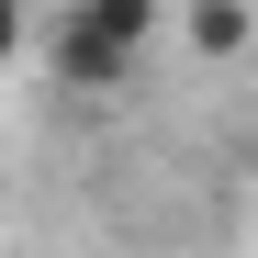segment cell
Masks as SVG:
<instances>
[{
	"label": "cell",
	"instance_id": "cell-1",
	"mask_svg": "<svg viewBox=\"0 0 258 258\" xmlns=\"http://www.w3.org/2000/svg\"><path fill=\"white\" fill-rule=\"evenodd\" d=\"M157 34H168V0H56V23H45L34 56H45L56 90H123Z\"/></svg>",
	"mask_w": 258,
	"mask_h": 258
},
{
	"label": "cell",
	"instance_id": "cell-2",
	"mask_svg": "<svg viewBox=\"0 0 258 258\" xmlns=\"http://www.w3.org/2000/svg\"><path fill=\"white\" fill-rule=\"evenodd\" d=\"M180 34H191V56H247L258 45V12L247 0H180Z\"/></svg>",
	"mask_w": 258,
	"mask_h": 258
},
{
	"label": "cell",
	"instance_id": "cell-3",
	"mask_svg": "<svg viewBox=\"0 0 258 258\" xmlns=\"http://www.w3.org/2000/svg\"><path fill=\"white\" fill-rule=\"evenodd\" d=\"M34 45H45V23H34V0H0V68H12V56H34Z\"/></svg>",
	"mask_w": 258,
	"mask_h": 258
}]
</instances>
